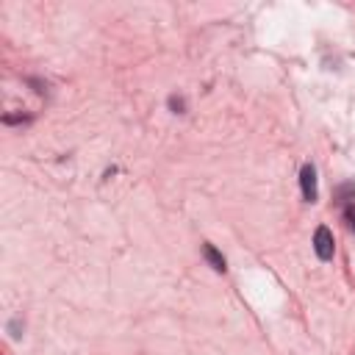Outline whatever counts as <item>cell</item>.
I'll use <instances>...</instances> for the list:
<instances>
[{"label": "cell", "instance_id": "1", "mask_svg": "<svg viewBox=\"0 0 355 355\" xmlns=\"http://www.w3.org/2000/svg\"><path fill=\"white\" fill-rule=\"evenodd\" d=\"M313 250H316V258L319 261H330L333 258V252H336V241H333V233H330V227H316V233H313Z\"/></svg>", "mask_w": 355, "mask_h": 355}, {"label": "cell", "instance_id": "2", "mask_svg": "<svg viewBox=\"0 0 355 355\" xmlns=\"http://www.w3.org/2000/svg\"><path fill=\"white\" fill-rule=\"evenodd\" d=\"M300 189H302V197L308 202H316V169L311 164H305L300 169Z\"/></svg>", "mask_w": 355, "mask_h": 355}, {"label": "cell", "instance_id": "3", "mask_svg": "<svg viewBox=\"0 0 355 355\" xmlns=\"http://www.w3.org/2000/svg\"><path fill=\"white\" fill-rule=\"evenodd\" d=\"M202 255H205V261L216 269V272H225L227 269V263H225V258H222V252L214 247V244H202Z\"/></svg>", "mask_w": 355, "mask_h": 355}, {"label": "cell", "instance_id": "4", "mask_svg": "<svg viewBox=\"0 0 355 355\" xmlns=\"http://www.w3.org/2000/svg\"><path fill=\"white\" fill-rule=\"evenodd\" d=\"M344 222H347L349 230H355V205H347L344 208Z\"/></svg>", "mask_w": 355, "mask_h": 355}, {"label": "cell", "instance_id": "5", "mask_svg": "<svg viewBox=\"0 0 355 355\" xmlns=\"http://www.w3.org/2000/svg\"><path fill=\"white\" fill-rule=\"evenodd\" d=\"M169 105H172V108H183V100H178V97H169Z\"/></svg>", "mask_w": 355, "mask_h": 355}]
</instances>
